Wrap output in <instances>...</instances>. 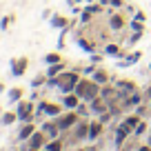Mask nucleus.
I'll list each match as a JSON object with an SVG mask.
<instances>
[{
    "label": "nucleus",
    "mask_w": 151,
    "mask_h": 151,
    "mask_svg": "<svg viewBox=\"0 0 151 151\" xmlns=\"http://www.w3.org/2000/svg\"><path fill=\"white\" fill-rule=\"evenodd\" d=\"M100 89H102V87H100L96 80H87V78H80V82L76 85L73 93H76V96H80V100H85V102H91L96 96H100Z\"/></svg>",
    "instance_id": "f257e3e1"
},
{
    "label": "nucleus",
    "mask_w": 151,
    "mask_h": 151,
    "mask_svg": "<svg viewBox=\"0 0 151 151\" xmlns=\"http://www.w3.org/2000/svg\"><path fill=\"white\" fill-rule=\"evenodd\" d=\"M56 78H58V89H60L62 93H71V91L76 89V85L80 82V76L76 73V71H62Z\"/></svg>",
    "instance_id": "f03ea898"
},
{
    "label": "nucleus",
    "mask_w": 151,
    "mask_h": 151,
    "mask_svg": "<svg viewBox=\"0 0 151 151\" xmlns=\"http://www.w3.org/2000/svg\"><path fill=\"white\" fill-rule=\"evenodd\" d=\"M78 111L76 109H69V113H60L56 118V122H58V127H60V131H69V129H73L76 127V122H78Z\"/></svg>",
    "instance_id": "7ed1b4c3"
},
{
    "label": "nucleus",
    "mask_w": 151,
    "mask_h": 151,
    "mask_svg": "<svg viewBox=\"0 0 151 151\" xmlns=\"http://www.w3.org/2000/svg\"><path fill=\"white\" fill-rule=\"evenodd\" d=\"M16 113H18V120L22 122H33V102H18Z\"/></svg>",
    "instance_id": "20e7f679"
},
{
    "label": "nucleus",
    "mask_w": 151,
    "mask_h": 151,
    "mask_svg": "<svg viewBox=\"0 0 151 151\" xmlns=\"http://www.w3.org/2000/svg\"><path fill=\"white\" fill-rule=\"evenodd\" d=\"M85 138H89V120H80V122H76L73 127V138L71 140H85Z\"/></svg>",
    "instance_id": "39448f33"
},
{
    "label": "nucleus",
    "mask_w": 151,
    "mask_h": 151,
    "mask_svg": "<svg viewBox=\"0 0 151 151\" xmlns=\"http://www.w3.org/2000/svg\"><path fill=\"white\" fill-rule=\"evenodd\" d=\"M47 133L42 131V129H40V131H33V136L29 138V147H36V149H42L45 145H47Z\"/></svg>",
    "instance_id": "423d86ee"
},
{
    "label": "nucleus",
    "mask_w": 151,
    "mask_h": 151,
    "mask_svg": "<svg viewBox=\"0 0 151 151\" xmlns=\"http://www.w3.org/2000/svg\"><path fill=\"white\" fill-rule=\"evenodd\" d=\"M89 109L93 113H104V111H109V102L102 98V96H96V98L89 102Z\"/></svg>",
    "instance_id": "0eeeda50"
},
{
    "label": "nucleus",
    "mask_w": 151,
    "mask_h": 151,
    "mask_svg": "<svg viewBox=\"0 0 151 151\" xmlns=\"http://www.w3.org/2000/svg\"><path fill=\"white\" fill-rule=\"evenodd\" d=\"M129 131H133V129H131V127H129V124L122 120V124H120V127L116 129V147H122V142L127 140Z\"/></svg>",
    "instance_id": "6e6552de"
},
{
    "label": "nucleus",
    "mask_w": 151,
    "mask_h": 151,
    "mask_svg": "<svg viewBox=\"0 0 151 151\" xmlns=\"http://www.w3.org/2000/svg\"><path fill=\"white\" fill-rule=\"evenodd\" d=\"M42 131L47 133V138H49V140H53V138H58V136H60V127H58V122H56V120H51V122H45V124H42Z\"/></svg>",
    "instance_id": "1a4fd4ad"
},
{
    "label": "nucleus",
    "mask_w": 151,
    "mask_h": 151,
    "mask_svg": "<svg viewBox=\"0 0 151 151\" xmlns=\"http://www.w3.org/2000/svg\"><path fill=\"white\" fill-rule=\"evenodd\" d=\"M27 65H29L27 58H18V60H14V65H11V71H14L16 78H20V76L27 71Z\"/></svg>",
    "instance_id": "9d476101"
},
{
    "label": "nucleus",
    "mask_w": 151,
    "mask_h": 151,
    "mask_svg": "<svg viewBox=\"0 0 151 151\" xmlns=\"http://www.w3.org/2000/svg\"><path fill=\"white\" fill-rule=\"evenodd\" d=\"M102 127H104L102 120H93V122H89V140H96V138H100V133H102Z\"/></svg>",
    "instance_id": "9b49d317"
},
{
    "label": "nucleus",
    "mask_w": 151,
    "mask_h": 151,
    "mask_svg": "<svg viewBox=\"0 0 151 151\" xmlns=\"http://www.w3.org/2000/svg\"><path fill=\"white\" fill-rule=\"evenodd\" d=\"M62 104H65L67 109H78V104H80V96H76L73 91H71V93H65Z\"/></svg>",
    "instance_id": "f8f14e48"
},
{
    "label": "nucleus",
    "mask_w": 151,
    "mask_h": 151,
    "mask_svg": "<svg viewBox=\"0 0 151 151\" xmlns=\"http://www.w3.org/2000/svg\"><path fill=\"white\" fill-rule=\"evenodd\" d=\"M33 131H36V124H33V122H24L22 129L18 131V138H20V140H29V138L33 136Z\"/></svg>",
    "instance_id": "ddd939ff"
},
{
    "label": "nucleus",
    "mask_w": 151,
    "mask_h": 151,
    "mask_svg": "<svg viewBox=\"0 0 151 151\" xmlns=\"http://www.w3.org/2000/svg\"><path fill=\"white\" fill-rule=\"evenodd\" d=\"M124 24H127V22H124V18H122L120 14H113L111 18H109V27H111L113 31H120V29H122Z\"/></svg>",
    "instance_id": "4468645a"
},
{
    "label": "nucleus",
    "mask_w": 151,
    "mask_h": 151,
    "mask_svg": "<svg viewBox=\"0 0 151 151\" xmlns=\"http://www.w3.org/2000/svg\"><path fill=\"white\" fill-rule=\"evenodd\" d=\"M60 111H62V107H60V104H56V102H47V107H45V113H47L49 118H58Z\"/></svg>",
    "instance_id": "2eb2a0df"
},
{
    "label": "nucleus",
    "mask_w": 151,
    "mask_h": 151,
    "mask_svg": "<svg viewBox=\"0 0 151 151\" xmlns=\"http://www.w3.org/2000/svg\"><path fill=\"white\" fill-rule=\"evenodd\" d=\"M93 80L98 82V85H107V82H109V73L104 69H96L93 71Z\"/></svg>",
    "instance_id": "dca6fc26"
},
{
    "label": "nucleus",
    "mask_w": 151,
    "mask_h": 151,
    "mask_svg": "<svg viewBox=\"0 0 151 151\" xmlns=\"http://www.w3.org/2000/svg\"><path fill=\"white\" fill-rule=\"evenodd\" d=\"M62 71H65V62H56V65H49L47 76H49V78H53V76H60Z\"/></svg>",
    "instance_id": "f3484780"
},
{
    "label": "nucleus",
    "mask_w": 151,
    "mask_h": 151,
    "mask_svg": "<svg viewBox=\"0 0 151 151\" xmlns=\"http://www.w3.org/2000/svg\"><path fill=\"white\" fill-rule=\"evenodd\" d=\"M116 87H118V89L122 91V93H129V96H131L133 91H136V85H133V82H127V80H120Z\"/></svg>",
    "instance_id": "a211bd4d"
},
{
    "label": "nucleus",
    "mask_w": 151,
    "mask_h": 151,
    "mask_svg": "<svg viewBox=\"0 0 151 151\" xmlns=\"http://www.w3.org/2000/svg\"><path fill=\"white\" fill-rule=\"evenodd\" d=\"M45 151H62V140H58V138H53V140H47V145H45Z\"/></svg>",
    "instance_id": "6ab92c4d"
},
{
    "label": "nucleus",
    "mask_w": 151,
    "mask_h": 151,
    "mask_svg": "<svg viewBox=\"0 0 151 151\" xmlns=\"http://www.w3.org/2000/svg\"><path fill=\"white\" fill-rule=\"evenodd\" d=\"M51 27L65 29V27H69V22H67V18H62V16H51Z\"/></svg>",
    "instance_id": "aec40b11"
},
{
    "label": "nucleus",
    "mask_w": 151,
    "mask_h": 151,
    "mask_svg": "<svg viewBox=\"0 0 151 151\" xmlns=\"http://www.w3.org/2000/svg\"><path fill=\"white\" fill-rule=\"evenodd\" d=\"M16 118H18V113H16V111H7L5 116H2V124H7V127H9V124L16 122Z\"/></svg>",
    "instance_id": "412c9836"
},
{
    "label": "nucleus",
    "mask_w": 151,
    "mask_h": 151,
    "mask_svg": "<svg viewBox=\"0 0 151 151\" xmlns=\"http://www.w3.org/2000/svg\"><path fill=\"white\" fill-rule=\"evenodd\" d=\"M45 62H47V65H56V62H62V58H60L58 51H53V53H47V56H45Z\"/></svg>",
    "instance_id": "4be33fe9"
},
{
    "label": "nucleus",
    "mask_w": 151,
    "mask_h": 151,
    "mask_svg": "<svg viewBox=\"0 0 151 151\" xmlns=\"http://www.w3.org/2000/svg\"><path fill=\"white\" fill-rule=\"evenodd\" d=\"M20 98H22V89H20V87H14V89L9 91V100L16 102V100H20Z\"/></svg>",
    "instance_id": "5701e85b"
},
{
    "label": "nucleus",
    "mask_w": 151,
    "mask_h": 151,
    "mask_svg": "<svg viewBox=\"0 0 151 151\" xmlns=\"http://www.w3.org/2000/svg\"><path fill=\"white\" fill-rule=\"evenodd\" d=\"M124 122H127L131 129H136L138 122H140V116H138V113H136V116H129V118H124Z\"/></svg>",
    "instance_id": "b1692460"
},
{
    "label": "nucleus",
    "mask_w": 151,
    "mask_h": 151,
    "mask_svg": "<svg viewBox=\"0 0 151 151\" xmlns=\"http://www.w3.org/2000/svg\"><path fill=\"white\" fill-rule=\"evenodd\" d=\"M104 53H107V56H118L120 49H118V45H107V47H104Z\"/></svg>",
    "instance_id": "393cba45"
},
{
    "label": "nucleus",
    "mask_w": 151,
    "mask_h": 151,
    "mask_svg": "<svg viewBox=\"0 0 151 151\" xmlns=\"http://www.w3.org/2000/svg\"><path fill=\"white\" fill-rule=\"evenodd\" d=\"M49 80V76H38V78H33V82H31V87L36 89V87H40V85H45V82Z\"/></svg>",
    "instance_id": "a878e982"
},
{
    "label": "nucleus",
    "mask_w": 151,
    "mask_h": 151,
    "mask_svg": "<svg viewBox=\"0 0 151 151\" xmlns=\"http://www.w3.org/2000/svg\"><path fill=\"white\" fill-rule=\"evenodd\" d=\"M78 45H80V49H85V51H89V53L96 51V47L91 42H87V40H78Z\"/></svg>",
    "instance_id": "bb28decb"
},
{
    "label": "nucleus",
    "mask_w": 151,
    "mask_h": 151,
    "mask_svg": "<svg viewBox=\"0 0 151 151\" xmlns=\"http://www.w3.org/2000/svg\"><path fill=\"white\" fill-rule=\"evenodd\" d=\"M138 58H140V53L136 51V53H131V56H129V58H127L124 62H120V65H122V67H129V65H133V62H136Z\"/></svg>",
    "instance_id": "cd10ccee"
},
{
    "label": "nucleus",
    "mask_w": 151,
    "mask_h": 151,
    "mask_svg": "<svg viewBox=\"0 0 151 151\" xmlns=\"http://www.w3.org/2000/svg\"><path fill=\"white\" fill-rule=\"evenodd\" d=\"M76 111H78V116H82V118H85V116H87V111H91V109H89V104L80 102V104H78V109H76Z\"/></svg>",
    "instance_id": "c85d7f7f"
},
{
    "label": "nucleus",
    "mask_w": 151,
    "mask_h": 151,
    "mask_svg": "<svg viewBox=\"0 0 151 151\" xmlns=\"http://www.w3.org/2000/svg\"><path fill=\"white\" fill-rule=\"evenodd\" d=\"M100 9H102L100 2H98V5H96V2H89V5H87V11H89V14H98Z\"/></svg>",
    "instance_id": "c756f323"
},
{
    "label": "nucleus",
    "mask_w": 151,
    "mask_h": 151,
    "mask_svg": "<svg viewBox=\"0 0 151 151\" xmlns=\"http://www.w3.org/2000/svg\"><path fill=\"white\" fill-rule=\"evenodd\" d=\"M133 133H136V136H142V133H147V124H145V122H138V127L133 129Z\"/></svg>",
    "instance_id": "7c9ffc66"
},
{
    "label": "nucleus",
    "mask_w": 151,
    "mask_h": 151,
    "mask_svg": "<svg viewBox=\"0 0 151 151\" xmlns=\"http://www.w3.org/2000/svg\"><path fill=\"white\" fill-rule=\"evenodd\" d=\"M11 20H14L11 16H5V18L0 20V29H7V27H9V22H11Z\"/></svg>",
    "instance_id": "2f4dec72"
},
{
    "label": "nucleus",
    "mask_w": 151,
    "mask_h": 151,
    "mask_svg": "<svg viewBox=\"0 0 151 151\" xmlns=\"http://www.w3.org/2000/svg\"><path fill=\"white\" fill-rule=\"evenodd\" d=\"M80 20H82V24H87V22H89V20H91V14H89V11H82V16H80Z\"/></svg>",
    "instance_id": "473e14b6"
},
{
    "label": "nucleus",
    "mask_w": 151,
    "mask_h": 151,
    "mask_svg": "<svg viewBox=\"0 0 151 151\" xmlns=\"http://www.w3.org/2000/svg\"><path fill=\"white\" fill-rule=\"evenodd\" d=\"M131 29H133V31H142V22H140V20H133V22H131Z\"/></svg>",
    "instance_id": "72a5a7b5"
},
{
    "label": "nucleus",
    "mask_w": 151,
    "mask_h": 151,
    "mask_svg": "<svg viewBox=\"0 0 151 151\" xmlns=\"http://www.w3.org/2000/svg\"><path fill=\"white\" fill-rule=\"evenodd\" d=\"M140 36H142V31H136V33L131 36V42H138V40H140Z\"/></svg>",
    "instance_id": "f704fd0d"
},
{
    "label": "nucleus",
    "mask_w": 151,
    "mask_h": 151,
    "mask_svg": "<svg viewBox=\"0 0 151 151\" xmlns=\"http://www.w3.org/2000/svg\"><path fill=\"white\" fill-rule=\"evenodd\" d=\"M93 71H96L93 65H91V67H85V73H87V76H93Z\"/></svg>",
    "instance_id": "c9c22d12"
},
{
    "label": "nucleus",
    "mask_w": 151,
    "mask_h": 151,
    "mask_svg": "<svg viewBox=\"0 0 151 151\" xmlns=\"http://www.w3.org/2000/svg\"><path fill=\"white\" fill-rule=\"evenodd\" d=\"M109 5H113V7H122V0H109Z\"/></svg>",
    "instance_id": "e433bc0d"
},
{
    "label": "nucleus",
    "mask_w": 151,
    "mask_h": 151,
    "mask_svg": "<svg viewBox=\"0 0 151 151\" xmlns=\"http://www.w3.org/2000/svg\"><path fill=\"white\" fill-rule=\"evenodd\" d=\"M145 111H147L145 107H138V109H136V113H138V116H140V118H142V116H145Z\"/></svg>",
    "instance_id": "4c0bfd02"
},
{
    "label": "nucleus",
    "mask_w": 151,
    "mask_h": 151,
    "mask_svg": "<svg viewBox=\"0 0 151 151\" xmlns=\"http://www.w3.org/2000/svg\"><path fill=\"white\" fill-rule=\"evenodd\" d=\"M136 20H140V22H145V14H142V11H138V14H136Z\"/></svg>",
    "instance_id": "58836bf2"
},
{
    "label": "nucleus",
    "mask_w": 151,
    "mask_h": 151,
    "mask_svg": "<svg viewBox=\"0 0 151 151\" xmlns=\"http://www.w3.org/2000/svg\"><path fill=\"white\" fill-rule=\"evenodd\" d=\"M138 151H151V145H147V147H140Z\"/></svg>",
    "instance_id": "ea45409f"
},
{
    "label": "nucleus",
    "mask_w": 151,
    "mask_h": 151,
    "mask_svg": "<svg viewBox=\"0 0 151 151\" xmlns=\"http://www.w3.org/2000/svg\"><path fill=\"white\" fill-rule=\"evenodd\" d=\"M27 151H38V149H36V147H29V149H27Z\"/></svg>",
    "instance_id": "a19ab883"
},
{
    "label": "nucleus",
    "mask_w": 151,
    "mask_h": 151,
    "mask_svg": "<svg viewBox=\"0 0 151 151\" xmlns=\"http://www.w3.org/2000/svg\"><path fill=\"white\" fill-rule=\"evenodd\" d=\"M2 91H5V87H2V82H0V93H2Z\"/></svg>",
    "instance_id": "79ce46f5"
},
{
    "label": "nucleus",
    "mask_w": 151,
    "mask_h": 151,
    "mask_svg": "<svg viewBox=\"0 0 151 151\" xmlns=\"http://www.w3.org/2000/svg\"><path fill=\"white\" fill-rule=\"evenodd\" d=\"M76 151H89V149H76Z\"/></svg>",
    "instance_id": "37998d69"
},
{
    "label": "nucleus",
    "mask_w": 151,
    "mask_h": 151,
    "mask_svg": "<svg viewBox=\"0 0 151 151\" xmlns=\"http://www.w3.org/2000/svg\"><path fill=\"white\" fill-rule=\"evenodd\" d=\"M149 145H151V136H149Z\"/></svg>",
    "instance_id": "c03bdc74"
},
{
    "label": "nucleus",
    "mask_w": 151,
    "mask_h": 151,
    "mask_svg": "<svg viewBox=\"0 0 151 151\" xmlns=\"http://www.w3.org/2000/svg\"><path fill=\"white\" fill-rule=\"evenodd\" d=\"M89 2H96V0H89Z\"/></svg>",
    "instance_id": "a18cd8bd"
}]
</instances>
